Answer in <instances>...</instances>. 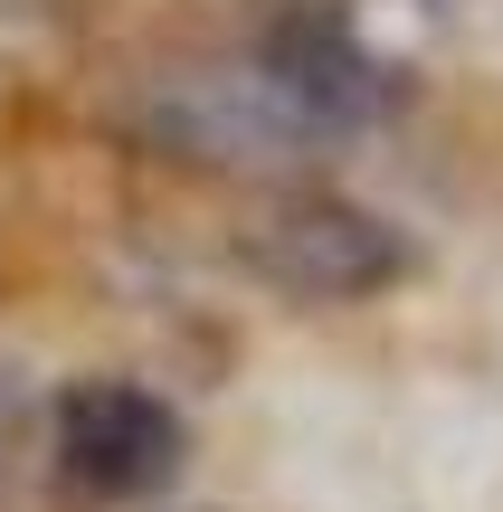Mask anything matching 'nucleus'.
Wrapping results in <instances>:
<instances>
[{"label":"nucleus","instance_id":"obj_1","mask_svg":"<svg viewBox=\"0 0 503 512\" xmlns=\"http://www.w3.org/2000/svg\"><path fill=\"white\" fill-rule=\"evenodd\" d=\"M124 114L143 152L209 181H304L323 152H342L257 57H162L133 76Z\"/></svg>","mask_w":503,"mask_h":512},{"label":"nucleus","instance_id":"obj_2","mask_svg":"<svg viewBox=\"0 0 503 512\" xmlns=\"http://www.w3.org/2000/svg\"><path fill=\"white\" fill-rule=\"evenodd\" d=\"M247 266H257L266 294L285 304H314V313H342V304H371V294H399L418 275V238L390 219V209L352 200V190H285L257 228H247Z\"/></svg>","mask_w":503,"mask_h":512},{"label":"nucleus","instance_id":"obj_3","mask_svg":"<svg viewBox=\"0 0 503 512\" xmlns=\"http://www.w3.org/2000/svg\"><path fill=\"white\" fill-rule=\"evenodd\" d=\"M190 427L143 380H76L57 399V494L67 503H143L181 475Z\"/></svg>","mask_w":503,"mask_h":512},{"label":"nucleus","instance_id":"obj_4","mask_svg":"<svg viewBox=\"0 0 503 512\" xmlns=\"http://www.w3.org/2000/svg\"><path fill=\"white\" fill-rule=\"evenodd\" d=\"M257 67L276 76V86L295 95V105L314 114L333 143H352V133L390 124V114L409 105V67H399V57H380L342 0H295V10L266 29Z\"/></svg>","mask_w":503,"mask_h":512}]
</instances>
